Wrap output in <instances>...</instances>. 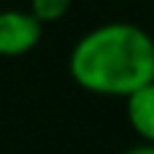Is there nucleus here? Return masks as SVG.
Here are the masks:
<instances>
[{
	"mask_svg": "<svg viewBox=\"0 0 154 154\" xmlns=\"http://www.w3.org/2000/svg\"><path fill=\"white\" fill-rule=\"evenodd\" d=\"M73 84L97 97H130L154 81V38L135 22H103L70 49Z\"/></svg>",
	"mask_w": 154,
	"mask_h": 154,
	"instance_id": "f257e3e1",
	"label": "nucleus"
},
{
	"mask_svg": "<svg viewBox=\"0 0 154 154\" xmlns=\"http://www.w3.org/2000/svg\"><path fill=\"white\" fill-rule=\"evenodd\" d=\"M43 35V24L22 8L0 11V57H22L30 54Z\"/></svg>",
	"mask_w": 154,
	"mask_h": 154,
	"instance_id": "f03ea898",
	"label": "nucleus"
},
{
	"mask_svg": "<svg viewBox=\"0 0 154 154\" xmlns=\"http://www.w3.org/2000/svg\"><path fill=\"white\" fill-rule=\"evenodd\" d=\"M125 114L135 138L141 143L154 146V81L125 97Z\"/></svg>",
	"mask_w": 154,
	"mask_h": 154,
	"instance_id": "7ed1b4c3",
	"label": "nucleus"
},
{
	"mask_svg": "<svg viewBox=\"0 0 154 154\" xmlns=\"http://www.w3.org/2000/svg\"><path fill=\"white\" fill-rule=\"evenodd\" d=\"M70 5H73V0H30V8L27 11L46 27V24L60 22L70 11Z\"/></svg>",
	"mask_w": 154,
	"mask_h": 154,
	"instance_id": "20e7f679",
	"label": "nucleus"
},
{
	"mask_svg": "<svg viewBox=\"0 0 154 154\" xmlns=\"http://www.w3.org/2000/svg\"><path fill=\"white\" fill-rule=\"evenodd\" d=\"M125 154H154V146H149V143H138V146L127 149Z\"/></svg>",
	"mask_w": 154,
	"mask_h": 154,
	"instance_id": "39448f33",
	"label": "nucleus"
}]
</instances>
